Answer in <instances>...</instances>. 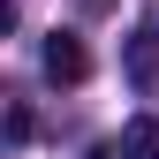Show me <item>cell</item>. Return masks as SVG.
<instances>
[{"instance_id":"6da1fadb","label":"cell","mask_w":159,"mask_h":159,"mask_svg":"<svg viewBox=\"0 0 159 159\" xmlns=\"http://www.w3.org/2000/svg\"><path fill=\"white\" fill-rule=\"evenodd\" d=\"M46 76H53V84H84V76H91V53H84L76 30H53L46 38Z\"/></svg>"},{"instance_id":"7a4b0ae2","label":"cell","mask_w":159,"mask_h":159,"mask_svg":"<svg viewBox=\"0 0 159 159\" xmlns=\"http://www.w3.org/2000/svg\"><path fill=\"white\" fill-rule=\"evenodd\" d=\"M121 159H159V121L152 114H136V121L121 129Z\"/></svg>"},{"instance_id":"3957f363","label":"cell","mask_w":159,"mask_h":159,"mask_svg":"<svg viewBox=\"0 0 159 159\" xmlns=\"http://www.w3.org/2000/svg\"><path fill=\"white\" fill-rule=\"evenodd\" d=\"M84 159H114V152H84Z\"/></svg>"}]
</instances>
